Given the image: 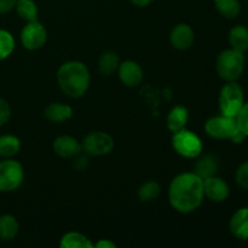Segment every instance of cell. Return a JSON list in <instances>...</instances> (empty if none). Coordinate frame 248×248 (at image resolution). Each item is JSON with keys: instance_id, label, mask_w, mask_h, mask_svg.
Wrapping results in <instances>:
<instances>
[{"instance_id": "6da1fadb", "label": "cell", "mask_w": 248, "mask_h": 248, "mask_svg": "<svg viewBox=\"0 0 248 248\" xmlns=\"http://www.w3.org/2000/svg\"><path fill=\"white\" fill-rule=\"evenodd\" d=\"M203 179L195 172H183L172 179L169 186L170 205L179 213H191L202 203Z\"/></svg>"}, {"instance_id": "7a4b0ae2", "label": "cell", "mask_w": 248, "mask_h": 248, "mask_svg": "<svg viewBox=\"0 0 248 248\" xmlns=\"http://www.w3.org/2000/svg\"><path fill=\"white\" fill-rule=\"evenodd\" d=\"M91 81L90 70L80 61H68L57 72V82L63 93L72 98H79L87 92Z\"/></svg>"}, {"instance_id": "3957f363", "label": "cell", "mask_w": 248, "mask_h": 248, "mask_svg": "<svg viewBox=\"0 0 248 248\" xmlns=\"http://www.w3.org/2000/svg\"><path fill=\"white\" fill-rule=\"evenodd\" d=\"M245 62L244 52L230 47L218 55L216 69L225 81H237L245 70Z\"/></svg>"}, {"instance_id": "277c9868", "label": "cell", "mask_w": 248, "mask_h": 248, "mask_svg": "<svg viewBox=\"0 0 248 248\" xmlns=\"http://www.w3.org/2000/svg\"><path fill=\"white\" fill-rule=\"evenodd\" d=\"M245 104V93L237 81H227L219 92V109L223 115L236 118Z\"/></svg>"}, {"instance_id": "5b68a950", "label": "cell", "mask_w": 248, "mask_h": 248, "mask_svg": "<svg viewBox=\"0 0 248 248\" xmlns=\"http://www.w3.org/2000/svg\"><path fill=\"white\" fill-rule=\"evenodd\" d=\"M172 147L174 152L186 159H196L202 154L203 145L198 135L186 128L173 132Z\"/></svg>"}, {"instance_id": "8992f818", "label": "cell", "mask_w": 248, "mask_h": 248, "mask_svg": "<svg viewBox=\"0 0 248 248\" xmlns=\"http://www.w3.org/2000/svg\"><path fill=\"white\" fill-rule=\"evenodd\" d=\"M24 170L17 160L4 159L0 161V193L17 190L23 183Z\"/></svg>"}, {"instance_id": "52a82bcc", "label": "cell", "mask_w": 248, "mask_h": 248, "mask_svg": "<svg viewBox=\"0 0 248 248\" xmlns=\"http://www.w3.org/2000/svg\"><path fill=\"white\" fill-rule=\"evenodd\" d=\"M240 131L236 118L227 115L212 116L205 123V132L215 140H230Z\"/></svg>"}, {"instance_id": "ba28073f", "label": "cell", "mask_w": 248, "mask_h": 248, "mask_svg": "<svg viewBox=\"0 0 248 248\" xmlns=\"http://www.w3.org/2000/svg\"><path fill=\"white\" fill-rule=\"evenodd\" d=\"M82 152L90 156H103L114 148V138L103 131L90 132L81 143Z\"/></svg>"}, {"instance_id": "9c48e42d", "label": "cell", "mask_w": 248, "mask_h": 248, "mask_svg": "<svg viewBox=\"0 0 248 248\" xmlns=\"http://www.w3.org/2000/svg\"><path fill=\"white\" fill-rule=\"evenodd\" d=\"M47 40V31L45 27L36 21L27 22L21 31V43L24 48L31 51L39 50Z\"/></svg>"}, {"instance_id": "30bf717a", "label": "cell", "mask_w": 248, "mask_h": 248, "mask_svg": "<svg viewBox=\"0 0 248 248\" xmlns=\"http://www.w3.org/2000/svg\"><path fill=\"white\" fill-rule=\"evenodd\" d=\"M118 75L120 81L128 87H136L143 81V73L142 67L137 62L131 60H126L120 62L118 68Z\"/></svg>"}, {"instance_id": "8fae6325", "label": "cell", "mask_w": 248, "mask_h": 248, "mask_svg": "<svg viewBox=\"0 0 248 248\" xmlns=\"http://www.w3.org/2000/svg\"><path fill=\"white\" fill-rule=\"evenodd\" d=\"M203 193L213 202H223L229 196V186L223 178L217 176L203 179Z\"/></svg>"}, {"instance_id": "7c38bea8", "label": "cell", "mask_w": 248, "mask_h": 248, "mask_svg": "<svg viewBox=\"0 0 248 248\" xmlns=\"http://www.w3.org/2000/svg\"><path fill=\"white\" fill-rule=\"evenodd\" d=\"M52 149L56 155L64 159L78 156L82 152L81 143L72 136H58L52 143Z\"/></svg>"}, {"instance_id": "4fadbf2b", "label": "cell", "mask_w": 248, "mask_h": 248, "mask_svg": "<svg viewBox=\"0 0 248 248\" xmlns=\"http://www.w3.org/2000/svg\"><path fill=\"white\" fill-rule=\"evenodd\" d=\"M194 39V31L189 24L179 23L173 27V29L170 33V43L177 50H188L193 46Z\"/></svg>"}, {"instance_id": "5bb4252c", "label": "cell", "mask_w": 248, "mask_h": 248, "mask_svg": "<svg viewBox=\"0 0 248 248\" xmlns=\"http://www.w3.org/2000/svg\"><path fill=\"white\" fill-rule=\"evenodd\" d=\"M229 228L232 234L241 241L248 240V207L239 208L230 218Z\"/></svg>"}, {"instance_id": "9a60e30c", "label": "cell", "mask_w": 248, "mask_h": 248, "mask_svg": "<svg viewBox=\"0 0 248 248\" xmlns=\"http://www.w3.org/2000/svg\"><path fill=\"white\" fill-rule=\"evenodd\" d=\"M196 159H198V161L195 162L194 172L200 178L206 179L217 176V172L219 170V162L215 155H200Z\"/></svg>"}, {"instance_id": "2e32d148", "label": "cell", "mask_w": 248, "mask_h": 248, "mask_svg": "<svg viewBox=\"0 0 248 248\" xmlns=\"http://www.w3.org/2000/svg\"><path fill=\"white\" fill-rule=\"evenodd\" d=\"M45 118L55 124L64 123L73 116L72 107L63 103H51L45 108Z\"/></svg>"}, {"instance_id": "e0dca14e", "label": "cell", "mask_w": 248, "mask_h": 248, "mask_svg": "<svg viewBox=\"0 0 248 248\" xmlns=\"http://www.w3.org/2000/svg\"><path fill=\"white\" fill-rule=\"evenodd\" d=\"M188 120V109L183 106H176L170 110L169 115H167V128L172 133L177 132V131L182 130V128H186Z\"/></svg>"}, {"instance_id": "ac0fdd59", "label": "cell", "mask_w": 248, "mask_h": 248, "mask_svg": "<svg viewBox=\"0 0 248 248\" xmlns=\"http://www.w3.org/2000/svg\"><path fill=\"white\" fill-rule=\"evenodd\" d=\"M229 44L232 48L241 52H246L248 50V28L237 24L232 27L229 31Z\"/></svg>"}, {"instance_id": "d6986e66", "label": "cell", "mask_w": 248, "mask_h": 248, "mask_svg": "<svg viewBox=\"0 0 248 248\" xmlns=\"http://www.w3.org/2000/svg\"><path fill=\"white\" fill-rule=\"evenodd\" d=\"M19 232V224L11 215L0 216V240L11 241Z\"/></svg>"}, {"instance_id": "ffe728a7", "label": "cell", "mask_w": 248, "mask_h": 248, "mask_svg": "<svg viewBox=\"0 0 248 248\" xmlns=\"http://www.w3.org/2000/svg\"><path fill=\"white\" fill-rule=\"evenodd\" d=\"M62 248H93L94 244L90 241L89 237L77 232H69L62 236L60 241Z\"/></svg>"}, {"instance_id": "44dd1931", "label": "cell", "mask_w": 248, "mask_h": 248, "mask_svg": "<svg viewBox=\"0 0 248 248\" xmlns=\"http://www.w3.org/2000/svg\"><path fill=\"white\" fill-rule=\"evenodd\" d=\"M21 149V140L17 136L2 135L0 136V157L9 159L15 156Z\"/></svg>"}, {"instance_id": "7402d4cb", "label": "cell", "mask_w": 248, "mask_h": 248, "mask_svg": "<svg viewBox=\"0 0 248 248\" xmlns=\"http://www.w3.org/2000/svg\"><path fill=\"white\" fill-rule=\"evenodd\" d=\"M120 65V58L119 55L114 51H106L101 55L98 61V69L101 74L103 75H111L114 72H116Z\"/></svg>"}, {"instance_id": "603a6c76", "label": "cell", "mask_w": 248, "mask_h": 248, "mask_svg": "<svg viewBox=\"0 0 248 248\" xmlns=\"http://www.w3.org/2000/svg\"><path fill=\"white\" fill-rule=\"evenodd\" d=\"M217 11L228 19L236 18L241 12V2L239 0H213Z\"/></svg>"}, {"instance_id": "cb8c5ba5", "label": "cell", "mask_w": 248, "mask_h": 248, "mask_svg": "<svg viewBox=\"0 0 248 248\" xmlns=\"http://www.w3.org/2000/svg\"><path fill=\"white\" fill-rule=\"evenodd\" d=\"M15 10L17 15L26 22L38 19V5L34 0H17Z\"/></svg>"}, {"instance_id": "d4e9b609", "label": "cell", "mask_w": 248, "mask_h": 248, "mask_svg": "<svg viewBox=\"0 0 248 248\" xmlns=\"http://www.w3.org/2000/svg\"><path fill=\"white\" fill-rule=\"evenodd\" d=\"M160 193H161L160 184L155 181H148L140 186L137 195L142 202H149V201H154L155 199L159 198Z\"/></svg>"}, {"instance_id": "484cf974", "label": "cell", "mask_w": 248, "mask_h": 248, "mask_svg": "<svg viewBox=\"0 0 248 248\" xmlns=\"http://www.w3.org/2000/svg\"><path fill=\"white\" fill-rule=\"evenodd\" d=\"M15 50V38L10 31L0 29V61L10 57Z\"/></svg>"}, {"instance_id": "4316f807", "label": "cell", "mask_w": 248, "mask_h": 248, "mask_svg": "<svg viewBox=\"0 0 248 248\" xmlns=\"http://www.w3.org/2000/svg\"><path fill=\"white\" fill-rule=\"evenodd\" d=\"M235 182L240 188L248 190V161H245L237 167L235 172Z\"/></svg>"}, {"instance_id": "83f0119b", "label": "cell", "mask_w": 248, "mask_h": 248, "mask_svg": "<svg viewBox=\"0 0 248 248\" xmlns=\"http://www.w3.org/2000/svg\"><path fill=\"white\" fill-rule=\"evenodd\" d=\"M236 121L240 130L248 137V102H245L244 107L236 115Z\"/></svg>"}, {"instance_id": "f1b7e54d", "label": "cell", "mask_w": 248, "mask_h": 248, "mask_svg": "<svg viewBox=\"0 0 248 248\" xmlns=\"http://www.w3.org/2000/svg\"><path fill=\"white\" fill-rule=\"evenodd\" d=\"M11 118V107L6 99L0 97V126L6 125Z\"/></svg>"}, {"instance_id": "f546056e", "label": "cell", "mask_w": 248, "mask_h": 248, "mask_svg": "<svg viewBox=\"0 0 248 248\" xmlns=\"http://www.w3.org/2000/svg\"><path fill=\"white\" fill-rule=\"evenodd\" d=\"M17 0H0V15H6L15 10Z\"/></svg>"}, {"instance_id": "4dcf8cb0", "label": "cell", "mask_w": 248, "mask_h": 248, "mask_svg": "<svg viewBox=\"0 0 248 248\" xmlns=\"http://www.w3.org/2000/svg\"><path fill=\"white\" fill-rule=\"evenodd\" d=\"M94 247L97 248H116V244L114 241H111V240H99L98 242H96L94 244Z\"/></svg>"}, {"instance_id": "1f68e13d", "label": "cell", "mask_w": 248, "mask_h": 248, "mask_svg": "<svg viewBox=\"0 0 248 248\" xmlns=\"http://www.w3.org/2000/svg\"><path fill=\"white\" fill-rule=\"evenodd\" d=\"M130 1L132 2L133 5H136V6L144 7V6H148V5L152 4L154 0H130Z\"/></svg>"}]
</instances>
